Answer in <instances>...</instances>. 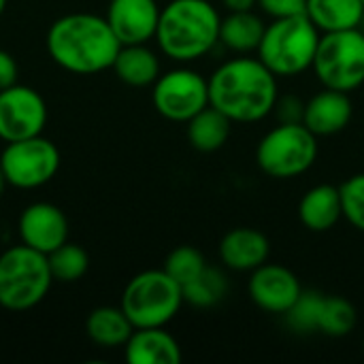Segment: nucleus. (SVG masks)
<instances>
[{
	"label": "nucleus",
	"mask_w": 364,
	"mask_h": 364,
	"mask_svg": "<svg viewBox=\"0 0 364 364\" xmlns=\"http://www.w3.org/2000/svg\"><path fill=\"white\" fill-rule=\"evenodd\" d=\"M277 98V77L260 58L228 60L209 77V105L230 122H260L273 113Z\"/></svg>",
	"instance_id": "f257e3e1"
},
{
	"label": "nucleus",
	"mask_w": 364,
	"mask_h": 364,
	"mask_svg": "<svg viewBox=\"0 0 364 364\" xmlns=\"http://www.w3.org/2000/svg\"><path fill=\"white\" fill-rule=\"evenodd\" d=\"M119 38L107 17L94 13H68L47 30V51L51 60L73 75H96L113 66Z\"/></svg>",
	"instance_id": "f03ea898"
},
{
	"label": "nucleus",
	"mask_w": 364,
	"mask_h": 364,
	"mask_svg": "<svg viewBox=\"0 0 364 364\" xmlns=\"http://www.w3.org/2000/svg\"><path fill=\"white\" fill-rule=\"evenodd\" d=\"M220 13L209 0H171L160 11L156 41L175 62H194L220 43Z\"/></svg>",
	"instance_id": "7ed1b4c3"
},
{
	"label": "nucleus",
	"mask_w": 364,
	"mask_h": 364,
	"mask_svg": "<svg viewBox=\"0 0 364 364\" xmlns=\"http://www.w3.org/2000/svg\"><path fill=\"white\" fill-rule=\"evenodd\" d=\"M320 30L307 15L282 17L267 23L258 58L275 77H294L311 68Z\"/></svg>",
	"instance_id": "20e7f679"
},
{
	"label": "nucleus",
	"mask_w": 364,
	"mask_h": 364,
	"mask_svg": "<svg viewBox=\"0 0 364 364\" xmlns=\"http://www.w3.org/2000/svg\"><path fill=\"white\" fill-rule=\"evenodd\" d=\"M53 284L45 254L19 243L0 254V307L28 311L36 307Z\"/></svg>",
	"instance_id": "39448f33"
},
{
	"label": "nucleus",
	"mask_w": 364,
	"mask_h": 364,
	"mask_svg": "<svg viewBox=\"0 0 364 364\" xmlns=\"http://www.w3.org/2000/svg\"><path fill=\"white\" fill-rule=\"evenodd\" d=\"M183 305L181 286L164 271H143L134 275L122 294V309L134 328L166 326Z\"/></svg>",
	"instance_id": "423d86ee"
},
{
	"label": "nucleus",
	"mask_w": 364,
	"mask_h": 364,
	"mask_svg": "<svg viewBox=\"0 0 364 364\" xmlns=\"http://www.w3.org/2000/svg\"><path fill=\"white\" fill-rule=\"evenodd\" d=\"M318 158V136L303 124H284L269 130L258 147L256 162L273 179H292L307 173Z\"/></svg>",
	"instance_id": "0eeeda50"
},
{
	"label": "nucleus",
	"mask_w": 364,
	"mask_h": 364,
	"mask_svg": "<svg viewBox=\"0 0 364 364\" xmlns=\"http://www.w3.org/2000/svg\"><path fill=\"white\" fill-rule=\"evenodd\" d=\"M311 68L320 83L339 92H354L364 83V34L358 28L320 34Z\"/></svg>",
	"instance_id": "6e6552de"
},
{
	"label": "nucleus",
	"mask_w": 364,
	"mask_h": 364,
	"mask_svg": "<svg viewBox=\"0 0 364 364\" xmlns=\"http://www.w3.org/2000/svg\"><path fill=\"white\" fill-rule=\"evenodd\" d=\"M0 168L6 183L19 190H34L49 183L60 168V149L45 136H30L6 143L0 154Z\"/></svg>",
	"instance_id": "1a4fd4ad"
},
{
	"label": "nucleus",
	"mask_w": 364,
	"mask_h": 364,
	"mask_svg": "<svg viewBox=\"0 0 364 364\" xmlns=\"http://www.w3.org/2000/svg\"><path fill=\"white\" fill-rule=\"evenodd\" d=\"M151 100L162 117L188 124L209 107V79L192 68H173L156 79Z\"/></svg>",
	"instance_id": "9d476101"
},
{
	"label": "nucleus",
	"mask_w": 364,
	"mask_h": 364,
	"mask_svg": "<svg viewBox=\"0 0 364 364\" xmlns=\"http://www.w3.org/2000/svg\"><path fill=\"white\" fill-rule=\"evenodd\" d=\"M45 124L47 105L34 87L15 83L0 90V139L4 143L38 136Z\"/></svg>",
	"instance_id": "9b49d317"
},
{
	"label": "nucleus",
	"mask_w": 364,
	"mask_h": 364,
	"mask_svg": "<svg viewBox=\"0 0 364 364\" xmlns=\"http://www.w3.org/2000/svg\"><path fill=\"white\" fill-rule=\"evenodd\" d=\"M247 290L256 307L269 314L284 316L301 296L303 286L290 269L264 262L252 271Z\"/></svg>",
	"instance_id": "f8f14e48"
},
{
	"label": "nucleus",
	"mask_w": 364,
	"mask_h": 364,
	"mask_svg": "<svg viewBox=\"0 0 364 364\" xmlns=\"http://www.w3.org/2000/svg\"><path fill=\"white\" fill-rule=\"evenodd\" d=\"M17 232L23 245L49 256L68 241V220L64 211L51 203H32L21 211Z\"/></svg>",
	"instance_id": "ddd939ff"
},
{
	"label": "nucleus",
	"mask_w": 364,
	"mask_h": 364,
	"mask_svg": "<svg viewBox=\"0 0 364 364\" xmlns=\"http://www.w3.org/2000/svg\"><path fill=\"white\" fill-rule=\"evenodd\" d=\"M160 11L156 0H111L105 17L122 45H139L156 38Z\"/></svg>",
	"instance_id": "4468645a"
},
{
	"label": "nucleus",
	"mask_w": 364,
	"mask_h": 364,
	"mask_svg": "<svg viewBox=\"0 0 364 364\" xmlns=\"http://www.w3.org/2000/svg\"><path fill=\"white\" fill-rule=\"evenodd\" d=\"M354 113V105L348 96V92L324 87V92L316 94L311 100L305 102L303 124L316 134V136H331L341 132Z\"/></svg>",
	"instance_id": "2eb2a0df"
},
{
	"label": "nucleus",
	"mask_w": 364,
	"mask_h": 364,
	"mask_svg": "<svg viewBox=\"0 0 364 364\" xmlns=\"http://www.w3.org/2000/svg\"><path fill=\"white\" fill-rule=\"evenodd\" d=\"M271 243L256 228H232L220 241V260L232 271H254L269 260Z\"/></svg>",
	"instance_id": "dca6fc26"
},
{
	"label": "nucleus",
	"mask_w": 364,
	"mask_h": 364,
	"mask_svg": "<svg viewBox=\"0 0 364 364\" xmlns=\"http://www.w3.org/2000/svg\"><path fill=\"white\" fill-rule=\"evenodd\" d=\"M124 356L130 364H179L181 348L164 326L134 328L124 346Z\"/></svg>",
	"instance_id": "f3484780"
},
{
	"label": "nucleus",
	"mask_w": 364,
	"mask_h": 364,
	"mask_svg": "<svg viewBox=\"0 0 364 364\" xmlns=\"http://www.w3.org/2000/svg\"><path fill=\"white\" fill-rule=\"evenodd\" d=\"M343 218L341 192L337 186L320 183L309 188L299 203V220L311 232H326Z\"/></svg>",
	"instance_id": "a211bd4d"
},
{
	"label": "nucleus",
	"mask_w": 364,
	"mask_h": 364,
	"mask_svg": "<svg viewBox=\"0 0 364 364\" xmlns=\"http://www.w3.org/2000/svg\"><path fill=\"white\" fill-rule=\"evenodd\" d=\"M119 81L132 87H145L154 85L160 73V60L158 55L147 47V43L139 45H122L117 51V58L111 66Z\"/></svg>",
	"instance_id": "6ab92c4d"
},
{
	"label": "nucleus",
	"mask_w": 364,
	"mask_h": 364,
	"mask_svg": "<svg viewBox=\"0 0 364 364\" xmlns=\"http://www.w3.org/2000/svg\"><path fill=\"white\" fill-rule=\"evenodd\" d=\"M305 15L320 32L358 28L364 19L363 0H307Z\"/></svg>",
	"instance_id": "aec40b11"
},
{
	"label": "nucleus",
	"mask_w": 364,
	"mask_h": 364,
	"mask_svg": "<svg viewBox=\"0 0 364 364\" xmlns=\"http://www.w3.org/2000/svg\"><path fill=\"white\" fill-rule=\"evenodd\" d=\"M267 23L254 11L228 13L220 21V43L235 53L258 51Z\"/></svg>",
	"instance_id": "412c9836"
},
{
	"label": "nucleus",
	"mask_w": 364,
	"mask_h": 364,
	"mask_svg": "<svg viewBox=\"0 0 364 364\" xmlns=\"http://www.w3.org/2000/svg\"><path fill=\"white\" fill-rule=\"evenodd\" d=\"M87 337L100 348H122L130 339L134 326L122 307H96L85 322Z\"/></svg>",
	"instance_id": "4be33fe9"
},
{
	"label": "nucleus",
	"mask_w": 364,
	"mask_h": 364,
	"mask_svg": "<svg viewBox=\"0 0 364 364\" xmlns=\"http://www.w3.org/2000/svg\"><path fill=\"white\" fill-rule=\"evenodd\" d=\"M230 128H232V122L222 111L209 105L188 122L186 132L194 149L203 154H211L224 147V143L230 136Z\"/></svg>",
	"instance_id": "5701e85b"
},
{
	"label": "nucleus",
	"mask_w": 364,
	"mask_h": 364,
	"mask_svg": "<svg viewBox=\"0 0 364 364\" xmlns=\"http://www.w3.org/2000/svg\"><path fill=\"white\" fill-rule=\"evenodd\" d=\"M356 322H358V314L348 299L324 294L320 318H318V333L339 339L350 335L356 328Z\"/></svg>",
	"instance_id": "b1692460"
},
{
	"label": "nucleus",
	"mask_w": 364,
	"mask_h": 364,
	"mask_svg": "<svg viewBox=\"0 0 364 364\" xmlns=\"http://www.w3.org/2000/svg\"><path fill=\"white\" fill-rule=\"evenodd\" d=\"M183 303L198 307V309H207L218 305L226 292H228V279L220 269H205L200 277H196L194 282L186 284L183 288Z\"/></svg>",
	"instance_id": "393cba45"
},
{
	"label": "nucleus",
	"mask_w": 364,
	"mask_h": 364,
	"mask_svg": "<svg viewBox=\"0 0 364 364\" xmlns=\"http://www.w3.org/2000/svg\"><path fill=\"white\" fill-rule=\"evenodd\" d=\"M49 269L53 275V282H62V284H73L79 282L87 269H90V256L83 247L75 245V243H62L58 250H53L49 256Z\"/></svg>",
	"instance_id": "a878e982"
},
{
	"label": "nucleus",
	"mask_w": 364,
	"mask_h": 364,
	"mask_svg": "<svg viewBox=\"0 0 364 364\" xmlns=\"http://www.w3.org/2000/svg\"><path fill=\"white\" fill-rule=\"evenodd\" d=\"M322 299H324L322 292L303 290L301 296L296 299V303L284 314L286 316V324L290 326V331H294L299 335L318 333V318H320Z\"/></svg>",
	"instance_id": "bb28decb"
},
{
	"label": "nucleus",
	"mask_w": 364,
	"mask_h": 364,
	"mask_svg": "<svg viewBox=\"0 0 364 364\" xmlns=\"http://www.w3.org/2000/svg\"><path fill=\"white\" fill-rule=\"evenodd\" d=\"M207 269V262H205V256L192 247V245H181V247H175L166 260H164V271L183 288L186 284L194 282L196 277L203 275V271Z\"/></svg>",
	"instance_id": "cd10ccee"
},
{
	"label": "nucleus",
	"mask_w": 364,
	"mask_h": 364,
	"mask_svg": "<svg viewBox=\"0 0 364 364\" xmlns=\"http://www.w3.org/2000/svg\"><path fill=\"white\" fill-rule=\"evenodd\" d=\"M341 203H343V218L364 232V173L352 175L348 181L339 186Z\"/></svg>",
	"instance_id": "c85d7f7f"
},
{
	"label": "nucleus",
	"mask_w": 364,
	"mask_h": 364,
	"mask_svg": "<svg viewBox=\"0 0 364 364\" xmlns=\"http://www.w3.org/2000/svg\"><path fill=\"white\" fill-rule=\"evenodd\" d=\"M258 6L273 19L305 15L307 0H258Z\"/></svg>",
	"instance_id": "c756f323"
},
{
	"label": "nucleus",
	"mask_w": 364,
	"mask_h": 364,
	"mask_svg": "<svg viewBox=\"0 0 364 364\" xmlns=\"http://www.w3.org/2000/svg\"><path fill=\"white\" fill-rule=\"evenodd\" d=\"M279 117V122L284 124H296L303 122V113H305V102L296 96H279L273 109Z\"/></svg>",
	"instance_id": "7c9ffc66"
},
{
	"label": "nucleus",
	"mask_w": 364,
	"mask_h": 364,
	"mask_svg": "<svg viewBox=\"0 0 364 364\" xmlns=\"http://www.w3.org/2000/svg\"><path fill=\"white\" fill-rule=\"evenodd\" d=\"M17 73H19V68H17L15 58L9 51L0 49V90H6V87L15 85L17 83Z\"/></svg>",
	"instance_id": "2f4dec72"
},
{
	"label": "nucleus",
	"mask_w": 364,
	"mask_h": 364,
	"mask_svg": "<svg viewBox=\"0 0 364 364\" xmlns=\"http://www.w3.org/2000/svg\"><path fill=\"white\" fill-rule=\"evenodd\" d=\"M222 4L228 9V13H239V11H254L258 0H222Z\"/></svg>",
	"instance_id": "473e14b6"
},
{
	"label": "nucleus",
	"mask_w": 364,
	"mask_h": 364,
	"mask_svg": "<svg viewBox=\"0 0 364 364\" xmlns=\"http://www.w3.org/2000/svg\"><path fill=\"white\" fill-rule=\"evenodd\" d=\"M6 186H9V183H6V177H4V173H2V168H0V198H2Z\"/></svg>",
	"instance_id": "72a5a7b5"
},
{
	"label": "nucleus",
	"mask_w": 364,
	"mask_h": 364,
	"mask_svg": "<svg viewBox=\"0 0 364 364\" xmlns=\"http://www.w3.org/2000/svg\"><path fill=\"white\" fill-rule=\"evenodd\" d=\"M6 2H9V0H0V17H2V13H4V9H6Z\"/></svg>",
	"instance_id": "f704fd0d"
},
{
	"label": "nucleus",
	"mask_w": 364,
	"mask_h": 364,
	"mask_svg": "<svg viewBox=\"0 0 364 364\" xmlns=\"http://www.w3.org/2000/svg\"><path fill=\"white\" fill-rule=\"evenodd\" d=\"M363 350H364V337H363Z\"/></svg>",
	"instance_id": "c9c22d12"
},
{
	"label": "nucleus",
	"mask_w": 364,
	"mask_h": 364,
	"mask_svg": "<svg viewBox=\"0 0 364 364\" xmlns=\"http://www.w3.org/2000/svg\"><path fill=\"white\" fill-rule=\"evenodd\" d=\"M363 4H364V0H363Z\"/></svg>",
	"instance_id": "e433bc0d"
}]
</instances>
